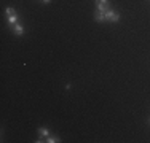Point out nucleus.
Here are the masks:
<instances>
[{
  "label": "nucleus",
  "mask_w": 150,
  "mask_h": 143,
  "mask_svg": "<svg viewBox=\"0 0 150 143\" xmlns=\"http://www.w3.org/2000/svg\"><path fill=\"white\" fill-rule=\"evenodd\" d=\"M10 29L13 30V34L15 35H24V26L21 22H16V24H13V26H10Z\"/></svg>",
  "instance_id": "4"
},
{
  "label": "nucleus",
  "mask_w": 150,
  "mask_h": 143,
  "mask_svg": "<svg viewBox=\"0 0 150 143\" xmlns=\"http://www.w3.org/2000/svg\"><path fill=\"white\" fill-rule=\"evenodd\" d=\"M42 2H43V3H50L51 0H42Z\"/></svg>",
  "instance_id": "6"
},
{
  "label": "nucleus",
  "mask_w": 150,
  "mask_h": 143,
  "mask_svg": "<svg viewBox=\"0 0 150 143\" xmlns=\"http://www.w3.org/2000/svg\"><path fill=\"white\" fill-rule=\"evenodd\" d=\"M5 13H6V19H8V24H10V26L19 22V21H18V14H16V10H15V8L8 6V8L5 10Z\"/></svg>",
  "instance_id": "2"
},
{
  "label": "nucleus",
  "mask_w": 150,
  "mask_h": 143,
  "mask_svg": "<svg viewBox=\"0 0 150 143\" xmlns=\"http://www.w3.org/2000/svg\"><path fill=\"white\" fill-rule=\"evenodd\" d=\"M94 19L98 21V22H104V21H109V22H118V21H120V14L117 11H113L112 8H109L105 13H101V11L96 10Z\"/></svg>",
  "instance_id": "1"
},
{
  "label": "nucleus",
  "mask_w": 150,
  "mask_h": 143,
  "mask_svg": "<svg viewBox=\"0 0 150 143\" xmlns=\"http://www.w3.org/2000/svg\"><path fill=\"white\" fill-rule=\"evenodd\" d=\"M96 8H98V11H101V13H105L107 10L110 8V5H109V0H96Z\"/></svg>",
  "instance_id": "3"
},
{
  "label": "nucleus",
  "mask_w": 150,
  "mask_h": 143,
  "mask_svg": "<svg viewBox=\"0 0 150 143\" xmlns=\"http://www.w3.org/2000/svg\"><path fill=\"white\" fill-rule=\"evenodd\" d=\"M43 142H46V143H58V142H61L58 137H51V135H48V137L45 138Z\"/></svg>",
  "instance_id": "5"
}]
</instances>
